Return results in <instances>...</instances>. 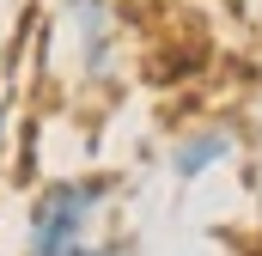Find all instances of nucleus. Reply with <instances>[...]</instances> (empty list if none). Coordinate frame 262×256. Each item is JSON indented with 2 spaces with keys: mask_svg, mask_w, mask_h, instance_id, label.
I'll use <instances>...</instances> for the list:
<instances>
[{
  "mask_svg": "<svg viewBox=\"0 0 262 256\" xmlns=\"http://www.w3.org/2000/svg\"><path fill=\"white\" fill-rule=\"evenodd\" d=\"M116 177H61L31 201V226H25V256H73L85 244L98 207L110 201Z\"/></svg>",
  "mask_w": 262,
  "mask_h": 256,
  "instance_id": "1",
  "label": "nucleus"
},
{
  "mask_svg": "<svg viewBox=\"0 0 262 256\" xmlns=\"http://www.w3.org/2000/svg\"><path fill=\"white\" fill-rule=\"evenodd\" d=\"M232 153H238V140H232L226 128H195V134H183V140L171 146V177H177V183H195L213 165H226Z\"/></svg>",
  "mask_w": 262,
  "mask_h": 256,
  "instance_id": "2",
  "label": "nucleus"
},
{
  "mask_svg": "<svg viewBox=\"0 0 262 256\" xmlns=\"http://www.w3.org/2000/svg\"><path fill=\"white\" fill-rule=\"evenodd\" d=\"M73 31H79V61L98 67L110 61V18H104V0H73Z\"/></svg>",
  "mask_w": 262,
  "mask_h": 256,
  "instance_id": "3",
  "label": "nucleus"
},
{
  "mask_svg": "<svg viewBox=\"0 0 262 256\" xmlns=\"http://www.w3.org/2000/svg\"><path fill=\"white\" fill-rule=\"evenodd\" d=\"M73 256H128V244H79Z\"/></svg>",
  "mask_w": 262,
  "mask_h": 256,
  "instance_id": "4",
  "label": "nucleus"
},
{
  "mask_svg": "<svg viewBox=\"0 0 262 256\" xmlns=\"http://www.w3.org/2000/svg\"><path fill=\"white\" fill-rule=\"evenodd\" d=\"M226 6H232L238 18H250V6H256V0H226Z\"/></svg>",
  "mask_w": 262,
  "mask_h": 256,
  "instance_id": "5",
  "label": "nucleus"
},
{
  "mask_svg": "<svg viewBox=\"0 0 262 256\" xmlns=\"http://www.w3.org/2000/svg\"><path fill=\"white\" fill-rule=\"evenodd\" d=\"M0 140H6V110H0Z\"/></svg>",
  "mask_w": 262,
  "mask_h": 256,
  "instance_id": "6",
  "label": "nucleus"
}]
</instances>
